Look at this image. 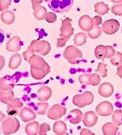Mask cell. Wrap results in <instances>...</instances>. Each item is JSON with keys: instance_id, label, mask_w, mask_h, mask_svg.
<instances>
[{"instance_id": "6da1fadb", "label": "cell", "mask_w": 122, "mask_h": 135, "mask_svg": "<svg viewBox=\"0 0 122 135\" xmlns=\"http://www.w3.org/2000/svg\"><path fill=\"white\" fill-rule=\"evenodd\" d=\"M49 7L55 12L63 13L71 9L73 0H47Z\"/></svg>"}, {"instance_id": "7a4b0ae2", "label": "cell", "mask_w": 122, "mask_h": 135, "mask_svg": "<svg viewBox=\"0 0 122 135\" xmlns=\"http://www.w3.org/2000/svg\"><path fill=\"white\" fill-rule=\"evenodd\" d=\"M4 40V34L3 31L2 30V29L0 28V46L3 43Z\"/></svg>"}]
</instances>
